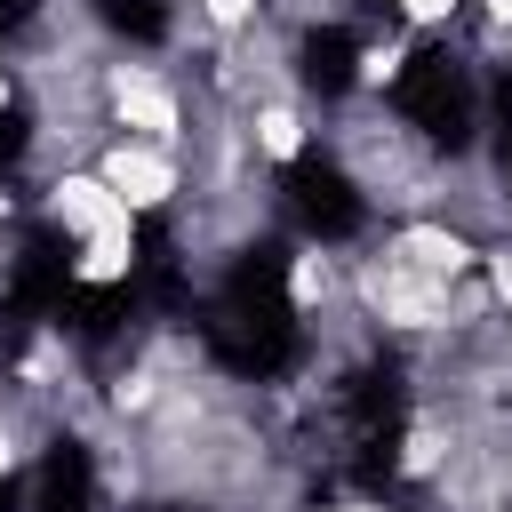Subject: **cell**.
Returning <instances> with one entry per match:
<instances>
[{"mask_svg": "<svg viewBox=\"0 0 512 512\" xmlns=\"http://www.w3.org/2000/svg\"><path fill=\"white\" fill-rule=\"evenodd\" d=\"M136 216H176L184 208V192H192V176H184V152H168V144H144V136H104L96 144V160H88Z\"/></svg>", "mask_w": 512, "mask_h": 512, "instance_id": "6da1fadb", "label": "cell"}, {"mask_svg": "<svg viewBox=\"0 0 512 512\" xmlns=\"http://www.w3.org/2000/svg\"><path fill=\"white\" fill-rule=\"evenodd\" d=\"M464 24H472V32H488V40H512V0H472V8H464Z\"/></svg>", "mask_w": 512, "mask_h": 512, "instance_id": "7a4b0ae2", "label": "cell"}]
</instances>
